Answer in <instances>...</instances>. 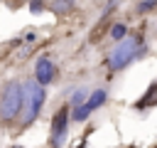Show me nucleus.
<instances>
[{"label": "nucleus", "mask_w": 157, "mask_h": 148, "mask_svg": "<svg viewBox=\"0 0 157 148\" xmlns=\"http://www.w3.org/2000/svg\"><path fill=\"white\" fill-rule=\"evenodd\" d=\"M142 54H145V42H142V37H140V35H130V37L115 42V47H113V49L108 52V57H105V64H108L110 72H118V69H125L130 62H135V59L142 57Z\"/></svg>", "instance_id": "f257e3e1"}, {"label": "nucleus", "mask_w": 157, "mask_h": 148, "mask_svg": "<svg viewBox=\"0 0 157 148\" xmlns=\"http://www.w3.org/2000/svg\"><path fill=\"white\" fill-rule=\"evenodd\" d=\"M22 106H25V84L12 79L5 84L2 96H0V118L12 121L17 113H22Z\"/></svg>", "instance_id": "f03ea898"}, {"label": "nucleus", "mask_w": 157, "mask_h": 148, "mask_svg": "<svg viewBox=\"0 0 157 148\" xmlns=\"http://www.w3.org/2000/svg\"><path fill=\"white\" fill-rule=\"evenodd\" d=\"M44 99H47V94H44V86H42L37 79H32V81H25L22 126H29V123H34V121H37V116H39V111H42V106H44Z\"/></svg>", "instance_id": "7ed1b4c3"}, {"label": "nucleus", "mask_w": 157, "mask_h": 148, "mask_svg": "<svg viewBox=\"0 0 157 148\" xmlns=\"http://www.w3.org/2000/svg\"><path fill=\"white\" fill-rule=\"evenodd\" d=\"M66 128H69V106H61L54 113V121H52V138H49V146L52 148H61L64 146Z\"/></svg>", "instance_id": "20e7f679"}, {"label": "nucleus", "mask_w": 157, "mask_h": 148, "mask_svg": "<svg viewBox=\"0 0 157 148\" xmlns=\"http://www.w3.org/2000/svg\"><path fill=\"white\" fill-rule=\"evenodd\" d=\"M105 99H108V94L103 91V89H96V91H91V96L86 99V104L83 106H78V109H74V121H86L98 106H103L105 104Z\"/></svg>", "instance_id": "39448f33"}, {"label": "nucleus", "mask_w": 157, "mask_h": 148, "mask_svg": "<svg viewBox=\"0 0 157 148\" xmlns=\"http://www.w3.org/2000/svg\"><path fill=\"white\" fill-rule=\"evenodd\" d=\"M54 76H56V67H54V62H52L47 54L37 57V62H34V79H37L42 86H47L49 81H54Z\"/></svg>", "instance_id": "423d86ee"}, {"label": "nucleus", "mask_w": 157, "mask_h": 148, "mask_svg": "<svg viewBox=\"0 0 157 148\" xmlns=\"http://www.w3.org/2000/svg\"><path fill=\"white\" fill-rule=\"evenodd\" d=\"M155 101H157V84H152V86L147 89L145 99H140V101L135 104V109H147V106H152Z\"/></svg>", "instance_id": "0eeeda50"}, {"label": "nucleus", "mask_w": 157, "mask_h": 148, "mask_svg": "<svg viewBox=\"0 0 157 148\" xmlns=\"http://www.w3.org/2000/svg\"><path fill=\"white\" fill-rule=\"evenodd\" d=\"M88 96H91V94H88V91H86L83 86H81V89H76V91H74V96H71V106H74V109H78V106H83Z\"/></svg>", "instance_id": "6e6552de"}, {"label": "nucleus", "mask_w": 157, "mask_h": 148, "mask_svg": "<svg viewBox=\"0 0 157 148\" xmlns=\"http://www.w3.org/2000/svg\"><path fill=\"white\" fill-rule=\"evenodd\" d=\"M110 37H113L115 42L125 39V37H128V30H125V25H113V27H110Z\"/></svg>", "instance_id": "1a4fd4ad"}, {"label": "nucleus", "mask_w": 157, "mask_h": 148, "mask_svg": "<svg viewBox=\"0 0 157 148\" xmlns=\"http://www.w3.org/2000/svg\"><path fill=\"white\" fill-rule=\"evenodd\" d=\"M74 2H76V0H54L52 7H54V12H69V10L74 7Z\"/></svg>", "instance_id": "9d476101"}, {"label": "nucleus", "mask_w": 157, "mask_h": 148, "mask_svg": "<svg viewBox=\"0 0 157 148\" xmlns=\"http://www.w3.org/2000/svg\"><path fill=\"white\" fill-rule=\"evenodd\" d=\"M152 7H157V0H145V2H140V5H137V10H140V12L152 10Z\"/></svg>", "instance_id": "9b49d317"}, {"label": "nucleus", "mask_w": 157, "mask_h": 148, "mask_svg": "<svg viewBox=\"0 0 157 148\" xmlns=\"http://www.w3.org/2000/svg\"><path fill=\"white\" fill-rule=\"evenodd\" d=\"M29 10H32V12H42V10H44V0H32V2H29Z\"/></svg>", "instance_id": "f8f14e48"}, {"label": "nucleus", "mask_w": 157, "mask_h": 148, "mask_svg": "<svg viewBox=\"0 0 157 148\" xmlns=\"http://www.w3.org/2000/svg\"><path fill=\"white\" fill-rule=\"evenodd\" d=\"M78 148H86V146H78Z\"/></svg>", "instance_id": "ddd939ff"}]
</instances>
